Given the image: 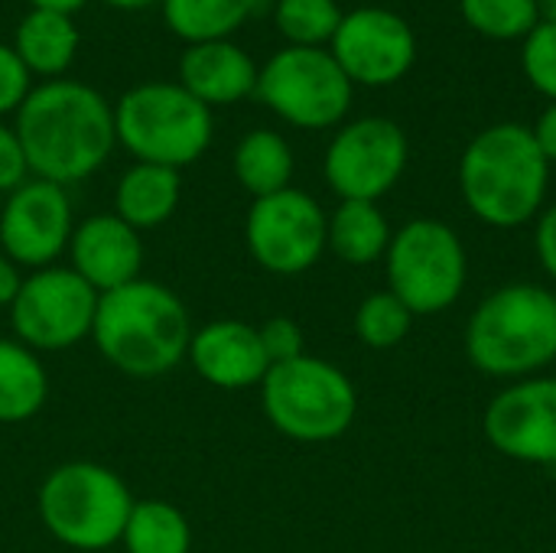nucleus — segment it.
<instances>
[{"instance_id":"15","label":"nucleus","mask_w":556,"mask_h":553,"mask_svg":"<svg viewBox=\"0 0 556 553\" xmlns=\"http://www.w3.org/2000/svg\"><path fill=\"white\" fill-rule=\"evenodd\" d=\"M489 443L518 463L556 466V378H521L485 411Z\"/></svg>"},{"instance_id":"18","label":"nucleus","mask_w":556,"mask_h":553,"mask_svg":"<svg viewBox=\"0 0 556 553\" xmlns=\"http://www.w3.org/2000/svg\"><path fill=\"white\" fill-rule=\"evenodd\" d=\"M257 62L231 39L195 42L179 55V85L205 108L244 101L257 91Z\"/></svg>"},{"instance_id":"11","label":"nucleus","mask_w":556,"mask_h":553,"mask_svg":"<svg viewBox=\"0 0 556 553\" xmlns=\"http://www.w3.org/2000/svg\"><path fill=\"white\" fill-rule=\"evenodd\" d=\"M329 215L303 189H283L254 199L244 218V244L251 261L277 277H296L319 264L326 251Z\"/></svg>"},{"instance_id":"38","label":"nucleus","mask_w":556,"mask_h":553,"mask_svg":"<svg viewBox=\"0 0 556 553\" xmlns=\"http://www.w3.org/2000/svg\"><path fill=\"white\" fill-rule=\"evenodd\" d=\"M104 3H111V7H117V10H143V7H150V3H156V0H104Z\"/></svg>"},{"instance_id":"13","label":"nucleus","mask_w":556,"mask_h":553,"mask_svg":"<svg viewBox=\"0 0 556 553\" xmlns=\"http://www.w3.org/2000/svg\"><path fill=\"white\" fill-rule=\"evenodd\" d=\"M75 212L65 186L29 176L0 209V251L26 274L52 267L72 241Z\"/></svg>"},{"instance_id":"31","label":"nucleus","mask_w":556,"mask_h":553,"mask_svg":"<svg viewBox=\"0 0 556 553\" xmlns=\"http://www.w3.org/2000/svg\"><path fill=\"white\" fill-rule=\"evenodd\" d=\"M29 91H33V75L20 62L13 46L0 42V117L16 114Z\"/></svg>"},{"instance_id":"12","label":"nucleus","mask_w":556,"mask_h":553,"mask_svg":"<svg viewBox=\"0 0 556 553\" xmlns=\"http://www.w3.org/2000/svg\"><path fill=\"white\" fill-rule=\"evenodd\" d=\"M407 134L391 117H358L326 147L323 173L342 202H378L407 169Z\"/></svg>"},{"instance_id":"3","label":"nucleus","mask_w":556,"mask_h":553,"mask_svg":"<svg viewBox=\"0 0 556 553\" xmlns=\"http://www.w3.org/2000/svg\"><path fill=\"white\" fill-rule=\"evenodd\" d=\"M547 186L551 163L525 124H492L463 150V199L469 212L492 228L528 225L541 212Z\"/></svg>"},{"instance_id":"36","label":"nucleus","mask_w":556,"mask_h":553,"mask_svg":"<svg viewBox=\"0 0 556 553\" xmlns=\"http://www.w3.org/2000/svg\"><path fill=\"white\" fill-rule=\"evenodd\" d=\"M33 10H55V13H75V10H81L88 0H26Z\"/></svg>"},{"instance_id":"1","label":"nucleus","mask_w":556,"mask_h":553,"mask_svg":"<svg viewBox=\"0 0 556 553\" xmlns=\"http://www.w3.org/2000/svg\"><path fill=\"white\" fill-rule=\"evenodd\" d=\"M29 176L59 186L94 176L117 147L114 108L85 81L52 78L26 95L13 124Z\"/></svg>"},{"instance_id":"7","label":"nucleus","mask_w":556,"mask_h":553,"mask_svg":"<svg viewBox=\"0 0 556 553\" xmlns=\"http://www.w3.org/2000/svg\"><path fill=\"white\" fill-rule=\"evenodd\" d=\"M261 407L270 427L287 440L329 443L352 427L358 394L339 365L316 355H300L293 362L270 365L261 381Z\"/></svg>"},{"instance_id":"9","label":"nucleus","mask_w":556,"mask_h":553,"mask_svg":"<svg viewBox=\"0 0 556 553\" xmlns=\"http://www.w3.org/2000/svg\"><path fill=\"white\" fill-rule=\"evenodd\" d=\"M384 261L388 290L414 316L443 313L466 287V248L459 235L437 218H414L394 231Z\"/></svg>"},{"instance_id":"25","label":"nucleus","mask_w":556,"mask_h":553,"mask_svg":"<svg viewBox=\"0 0 556 553\" xmlns=\"http://www.w3.org/2000/svg\"><path fill=\"white\" fill-rule=\"evenodd\" d=\"M166 26L186 39L195 42H215L228 39L235 29L248 23L257 0H160Z\"/></svg>"},{"instance_id":"19","label":"nucleus","mask_w":556,"mask_h":553,"mask_svg":"<svg viewBox=\"0 0 556 553\" xmlns=\"http://www.w3.org/2000/svg\"><path fill=\"white\" fill-rule=\"evenodd\" d=\"M182 199L179 169L156 163H134L114 186V215L134 231H150L166 225Z\"/></svg>"},{"instance_id":"35","label":"nucleus","mask_w":556,"mask_h":553,"mask_svg":"<svg viewBox=\"0 0 556 553\" xmlns=\"http://www.w3.org/2000/svg\"><path fill=\"white\" fill-rule=\"evenodd\" d=\"M531 134H534L541 153L547 156V163H556V101H551L544 108V114L538 117V124L531 127Z\"/></svg>"},{"instance_id":"10","label":"nucleus","mask_w":556,"mask_h":553,"mask_svg":"<svg viewBox=\"0 0 556 553\" xmlns=\"http://www.w3.org/2000/svg\"><path fill=\"white\" fill-rule=\"evenodd\" d=\"M98 297L101 293H94L68 264L29 271L16 303L10 306L13 339L36 355L68 352L91 339Z\"/></svg>"},{"instance_id":"23","label":"nucleus","mask_w":556,"mask_h":553,"mask_svg":"<svg viewBox=\"0 0 556 553\" xmlns=\"http://www.w3.org/2000/svg\"><path fill=\"white\" fill-rule=\"evenodd\" d=\"M391 235L394 231L384 212L378 209V202H339V209L329 215L326 248L339 261L352 267H365L388 254Z\"/></svg>"},{"instance_id":"26","label":"nucleus","mask_w":556,"mask_h":553,"mask_svg":"<svg viewBox=\"0 0 556 553\" xmlns=\"http://www.w3.org/2000/svg\"><path fill=\"white\" fill-rule=\"evenodd\" d=\"M345 10L339 0H277L274 23L290 46L329 49Z\"/></svg>"},{"instance_id":"21","label":"nucleus","mask_w":556,"mask_h":553,"mask_svg":"<svg viewBox=\"0 0 556 553\" xmlns=\"http://www.w3.org/2000/svg\"><path fill=\"white\" fill-rule=\"evenodd\" d=\"M49 401V372L42 359L16 342L0 339V424H26Z\"/></svg>"},{"instance_id":"17","label":"nucleus","mask_w":556,"mask_h":553,"mask_svg":"<svg viewBox=\"0 0 556 553\" xmlns=\"http://www.w3.org/2000/svg\"><path fill=\"white\" fill-rule=\"evenodd\" d=\"M68 267L94 290L111 293L143 277V241L114 212L88 215L75 225L68 241Z\"/></svg>"},{"instance_id":"22","label":"nucleus","mask_w":556,"mask_h":553,"mask_svg":"<svg viewBox=\"0 0 556 553\" xmlns=\"http://www.w3.org/2000/svg\"><path fill=\"white\" fill-rule=\"evenodd\" d=\"M293 166H296V160H293V150H290L287 137L277 134V130H267V127L248 130L238 140L235 156H231L235 179L254 199L290 189Z\"/></svg>"},{"instance_id":"2","label":"nucleus","mask_w":556,"mask_h":553,"mask_svg":"<svg viewBox=\"0 0 556 553\" xmlns=\"http://www.w3.org/2000/svg\"><path fill=\"white\" fill-rule=\"evenodd\" d=\"M91 342L114 372L150 381L186 362L192 319L176 290L137 277L134 284L98 297Z\"/></svg>"},{"instance_id":"29","label":"nucleus","mask_w":556,"mask_h":553,"mask_svg":"<svg viewBox=\"0 0 556 553\" xmlns=\"http://www.w3.org/2000/svg\"><path fill=\"white\" fill-rule=\"evenodd\" d=\"M521 68L547 101H556V23H538L521 39Z\"/></svg>"},{"instance_id":"32","label":"nucleus","mask_w":556,"mask_h":553,"mask_svg":"<svg viewBox=\"0 0 556 553\" xmlns=\"http://www.w3.org/2000/svg\"><path fill=\"white\" fill-rule=\"evenodd\" d=\"M26 179H29V166H26L20 137H16L13 127H7L0 121V196H10Z\"/></svg>"},{"instance_id":"16","label":"nucleus","mask_w":556,"mask_h":553,"mask_svg":"<svg viewBox=\"0 0 556 553\" xmlns=\"http://www.w3.org/2000/svg\"><path fill=\"white\" fill-rule=\"evenodd\" d=\"M186 362L205 385L218 391L261 388L264 375L270 372L261 332L244 319H212L202 329H192Z\"/></svg>"},{"instance_id":"20","label":"nucleus","mask_w":556,"mask_h":553,"mask_svg":"<svg viewBox=\"0 0 556 553\" xmlns=\"http://www.w3.org/2000/svg\"><path fill=\"white\" fill-rule=\"evenodd\" d=\"M78 26L68 13L55 10H29L13 36V52L26 65L29 75L62 78V72L75 62L78 52Z\"/></svg>"},{"instance_id":"28","label":"nucleus","mask_w":556,"mask_h":553,"mask_svg":"<svg viewBox=\"0 0 556 553\" xmlns=\"http://www.w3.org/2000/svg\"><path fill=\"white\" fill-rule=\"evenodd\" d=\"M410 323H414V313L391 290L365 297L355 313V332L368 349L401 345L410 332Z\"/></svg>"},{"instance_id":"5","label":"nucleus","mask_w":556,"mask_h":553,"mask_svg":"<svg viewBox=\"0 0 556 553\" xmlns=\"http://www.w3.org/2000/svg\"><path fill=\"white\" fill-rule=\"evenodd\" d=\"M127 482L101 463L72 460L46 473L36 492L39 525L52 541L78 553H98L121 544L134 508Z\"/></svg>"},{"instance_id":"4","label":"nucleus","mask_w":556,"mask_h":553,"mask_svg":"<svg viewBox=\"0 0 556 553\" xmlns=\"http://www.w3.org/2000/svg\"><path fill=\"white\" fill-rule=\"evenodd\" d=\"M469 362L492 378H534L556 362V293L508 284L489 293L466 326Z\"/></svg>"},{"instance_id":"8","label":"nucleus","mask_w":556,"mask_h":553,"mask_svg":"<svg viewBox=\"0 0 556 553\" xmlns=\"http://www.w3.org/2000/svg\"><path fill=\"white\" fill-rule=\"evenodd\" d=\"M355 85L329 49L283 46L257 72V98L290 127L326 130L345 121Z\"/></svg>"},{"instance_id":"37","label":"nucleus","mask_w":556,"mask_h":553,"mask_svg":"<svg viewBox=\"0 0 556 553\" xmlns=\"http://www.w3.org/2000/svg\"><path fill=\"white\" fill-rule=\"evenodd\" d=\"M538 3V20L541 23H556V0H534Z\"/></svg>"},{"instance_id":"30","label":"nucleus","mask_w":556,"mask_h":553,"mask_svg":"<svg viewBox=\"0 0 556 553\" xmlns=\"http://www.w3.org/2000/svg\"><path fill=\"white\" fill-rule=\"evenodd\" d=\"M261 332V342H264V352L270 359V365H280V362H293L303 352V329L296 319L290 316H270L264 326H257Z\"/></svg>"},{"instance_id":"33","label":"nucleus","mask_w":556,"mask_h":553,"mask_svg":"<svg viewBox=\"0 0 556 553\" xmlns=\"http://www.w3.org/2000/svg\"><path fill=\"white\" fill-rule=\"evenodd\" d=\"M534 244H538V257L544 264V271L556 280V205L547 209L538 222V235H534Z\"/></svg>"},{"instance_id":"27","label":"nucleus","mask_w":556,"mask_h":553,"mask_svg":"<svg viewBox=\"0 0 556 553\" xmlns=\"http://www.w3.org/2000/svg\"><path fill=\"white\" fill-rule=\"evenodd\" d=\"M463 20L485 39H525L541 20L534 0H459Z\"/></svg>"},{"instance_id":"24","label":"nucleus","mask_w":556,"mask_h":553,"mask_svg":"<svg viewBox=\"0 0 556 553\" xmlns=\"http://www.w3.org/2000/svg\"><path fill=\"white\" fill-rule=\"evenodd\" d=\"M124 553H189L192 525L166 499H140L130 508V518L121 535Z\"/></svg>"},{"instance_id":"14","label":"nucleus","mask_w":556,"mask_h":553,"mask_svg":"<svg viewBox=\"0 0 556 553\" xmlns=\"http://www.w3.org/2000/svg\"><path fill=\"white\" fill-rule=\"evenodd\" d=\"M329 52L352 85L388 88L414 68L417 36L410 23L388 7H355L342 16Z\"/></svg>"},{"instance_id":"6","label":"nucleus","mask_w":556,"mask_h":553,"mask_svg":"<svg viewBox=\"0 0 556 553\" xmlns=\"http://www.w3.org/2000/svg\"><path fill=\"white\" fill-rule=\"evenodd\" d=\"M114 134L137 163L182 169L212 147L215 121L179 81H143L114 104Z\"/></svg>"},{"instance_id":"34","label":"nucleus","mask_w":556,"mask_h":553,"mask_svg":"<svg viewBox=\"0 0 556 553\" xmlns=\"http://www.w3.org/2000/svg\"><path fill=\"white\" fill-rule=\"evenodd\" d=\"M26 280V271L20 264H13L3 251H0V310L10 313V306L16 303L20 297V287Z\"/></svg>"}]
</instances>
